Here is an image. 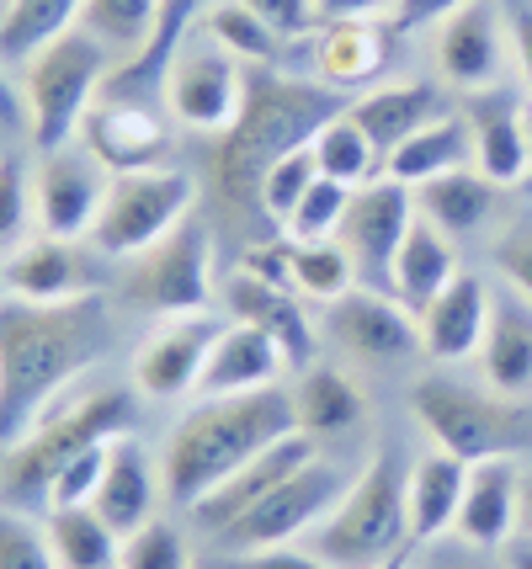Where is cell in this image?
Listing matches in <instances>:
<instances>
[{
    "label": "cell",
    "instance_id": "obj_1",
    "mask_svg": "<svg viewBox=\"0 0 532 569\" xmlns=\"http://www.w3.org/2000/svg\"><path fill=\"white\" fill-rule=\"evenodd\" d=\"M97 357L91 303H22L0 298V447H11L32 421L53 410L64 389Z\"/></svg>",
    "mask_w": 532,
    "mask_h": 569
},
{
    "label": "cell",
    "instance_id": "obj_2",
    "mask_svg": "<svg viewBox=\"0 0 532 569\" xmlns=\"http://www.w3.org/2000/svg\"><path fill=\"white\" fill-rule=\"evenodd\" d=\"M299 431L293 395L288 389H261V395L234 399H192V410L171 426L160 473H165V500L192 511L203 496H213L234 469H245L267 447Z\"/></svg>",
    "mask_w": 532,
    "mask_h": 569
},
{
    "label": "cell",
    "instance_id": "obj_3",
    "mask_svg": "<svg viewBox=\"0 0 532 569\" xmlns=\"http://www.w3.org/2000/svg\"><path fill=\"white\" fill-rule=\"evenodd\" d=\"M341 112H347V101L325 91L320 80H299V74H282L272 64H245V107L213 154L219 192L229 208L255 202L261 176L278 160H288L293 149H309L320 139V128Z\"/></svg>",
    "mask_w": 532,
    "mask_h": 569
},
{
    "label": "cell",
    "instance_id": "obj_4",
    "mask_svg": "<svg viewBox=\"0 0 532 569\" xmlns=\"http://www.w3.org/2000/svg\"><path fill=\"white\" fill-rule=\"evenodd\" d=\"M128 431V395L123 389H91L80 399H59L43 410L32 431H22L0 458V500L22 511H49V490L64 463H76L86 447L112 442Z\"/></svg>",
    "mask_w": 532,
    "mask_h": 569
},
{
    "label": "cell",
    "instance_id": "obj_5",
    "mask_svg": "<svg viewBox=\"0 0 532 569\" xmlns=\"http://www.w3.org/2000/svg\"><path fill=\"white\" fill-rule=\"evenodd\" d=\"M405 479H410V469L400 463V452L379 447L368 458V469H357L352 490L335 500V511L309 532L304 543L330 569H379L389 559H405L410 548H415Z\"/></svg>",
    "mask_w": 532,
    "mask_h": 569
},
{
    "label": "cell",
    "instance_id": "obj_6",
    "mask_svg": "<svg viewBox=\"0 0 532 569\" xmlns=\"http://www.w3.org/2000/svg\"><path fill=\"white\" fill-rule=\"evenodd\" d=\"M112 74H118V59L80 27H70L64 38H53L49 49H38L27 59L17 80H22L27 133H32L38 154L76 144L86 112L102 101Z\"/></svg>",
    "mask_w": 532,
    "mask_h": 569
},
{
    "label": "cell",
    "instance_id": "obj_7",
    "mask_svg": "<svg viewBox=\"0 0 532 569\" xmlns=\"http://www.w3.org/2000/svg\"><path fill=\"white\" fill-rule=\"evenodd\" d=\"M410 416L421 421L431 447L453 452L463 463L480 458H516L532 447V416L522 399H501L495 389H469L448 378H421L410 389Z\"/></svg>",
    "mask_w": 532,
    "mask_h": 569
},
{
    "label": "cell",
    "instance_id": "obj_8",
    "mask_svg": "<svg viewBox=\"0 0 532 569\" xmlns=\"http://www.w3.org/2000/svg\"><path fill=\"white\" fill-rule=\"evenodd\" d=\"M192 202H198V181L181 166L112 176L102 219L91 229V246L102 250V261H133L160 240H171L181 223L192 219Z\"/></svg>",
    "mask_w": 532,
    "mask_h": 569
},
{
    "label": "cell",
    "instance_id": "obj_9",
    "mask_svg": "<svg viewBox=\"0 0 532 569\" xmlns=\"http://www.w3.org/2000/svg\"><path fill=\"white\" fill-rule=\"evenodd\" d=\"M123 298L139 315H160V320L203 315L213 298V240L203 223L187 219L171 240L133 256L123 272Z\"/></svg>",
    "mask_w": 532,
    "mask_h": 569
},
{
    "label": "cell",
    "instance_id": "obj_10",
    "mask_svg": "<svg viewBox=\"0 0 532 569\" xmlns=\"http://www.w3.org/2000/svg\"><path fill=\"white\" fill-rule=\"evenodd\" d=\"M352 469H341L335 458L325 452H314L299 473H288L272 496L251 506L245 517L229 527L219 543L229 553H245V548H272V543H293V538H309L320 521L335 511V500L352 490Z\"/></svg>",
    "mask_w": 532,
    "mask_h": 569
},
{
    "label": "cell",
    "instance_id": "obj_11",
    "mask_svg": "<svg viewBox=\"0 0 532 569\" xmlns=\"http://www.w3.org/2000/svg\"><path fill=\"white\" fill-rule=\"evenodd\" d=\"M160 97L177 123L198 133H229L245 107V59H234L219 38L192 32L160 80Z\"/></svg>",
    "mask_w": 532,
    "mask_h": 569
},
{
    "label": "cell",
    "instance_id": "obj_12",
    "mask_svg": "<svg viewBox=\"0 0 532 569\" xmlns=\"http://www.w3.org/2000/svg\"><path fill=\"white\" fill-rule=\"evenodd\" d=\"M431 64L453 91H495L511 59V11L501 0H469L431 32Z\"/></svg>",
    "mask_w": 532,
    "mask_h": 569
},
{
    "label": "cell",
    "instance_id": "obj_13",
    "mask_svg": "<svg viewBox=\"0 0 532 569\" xmlns=\"http://www.w3.org/2000/svg\"><path fill=\"white\" fill-rule=\"evenodd\" d=\"M107 187H112V171H107L80 139L64 149H43L38 166H32L38 234H53V240H91V229L102 219Z\"/></svg>",
    "mask_w": 532,
    "mask_h": 569
},
{
    "label": "cell",
    "instance_id": "obj_14",
    "mask_svg": "<svg viewBox=\"0 0 532 569\" xmlns=\"http://www.w3.org/2000/svg\"><path fill=\"white\" fill-rule=\"evenodd\" d=\"M325 336L347 362L362 368H400L421 351V320L383 288H352L325 303Z\"/></svg>",
    "mask_w": 532,
    "mask_h": 569
},
{
    "label": "cell",
    "instance_id": "obj_15",
    "mask_svg": "<svg viewBox=\"0 0 532 569\" xmlns=\"http://www.w3.org/2000/svg\"><path fill=\"white\" fill-rule=\"evenodd\" d=\"M415 213H421L415 187L394 181V176H379V181H368V187L352 192V208H347L335 240L352 250L362 288H383L389 293V272H394V256L405 246Z\"/></svg>",
    "mask_w": 532,
    "mask_h": 569
},
{
    "label": "cell",
    "instance_id": "obj_16",
    "mask_svg": "<svg viewBox=\"0 0 532 569\" xmlns=\"http://www.w3.org/2000/svg\"><path fill=\"white\" fill-rule=\"evenodd\" d=\"M224 320L219 315H177V320H160V330H150L139 351H133V389L144 399L160 405H177V399L198 395V378L208 368V351L219 341Z\"/></svg>",
    "mask_w": 532,
    "mask_h": 569
},
{
    "label": "cell",
    "instance_id": "obj_17",
    "mask_svg": "<svg viewBox=\"0 0 532 569\" xmlns=\"http://www.w3.org/2000/svg\"><path fill=\"white\" fill-rule=\"evenodd\" d=\"M91 256H102L91 240H53V234H38V240H27L17 256H6V298L43 303V309L91 303V293L102 288Z\"/></svg>",
    "mask_w": 532,
    "mask_h": 569
},
{
    "label": "cell",
    "instance_id": "obj_18",
    "mask_svg": "<svg viewBox=\"0 0 532 569\" xmlns=\"http://www.w3.org/2000/svg\"><path fill=\"white\" fill-rule=\"evenodd\" d=\"M394 32L400 27L383 22V17H357V22H320L309 38V74L335 91V97H352V91H373L379 74L394 64Z\"/></svg>",
    "mask_w": 532,
    "mask_h": 569
},
{
    "label": "cell",
    "instance_id": "obj_19",
    "mask_svg": "<svg viewBox=\"0 0 532 569\" xmlns=\"http://www.w3.org/2000/svg\"><path fill=\"white\" fill-rule=\"evenodd\" d=\"M80 144L91 149L112 176L150 171V166H171V160H165V149H171L165 123H160L139 97H118V91H107V97L86 112V123H80Z\"/></svg>",
    "mask_w": 532,
    "mask_h": 569
},
{
    "label": "cell",
    "instance_id": "obj_20",
    "mask_svg": "<svg viewBox=\"0 0 532 569\" xmlns=\"http://www.w3.org/2000/svg\"><path fill=\"white\" fill-rule=\"evenodd\" d=\"M224 303H229V320L261 330V336L288 357L293 372L314 362L320 330H314V320L304 315V298L293 293V288H272V282H261V277H251V272H234L224 288Z\"/></svg>",
    "mask_w": 532,
    "mask_h": 569
},
{
    "label": "cell",
    "instance_id": "obj_21",
    "mask_svg": "<svg viewBox=\"0 0 532 569\" xmlns=\"http://www.w3.org/2000/svg\"><path fill=\"white\" fill-rule=\"evenodd\" d=\"M314 458V442H309L304 431H293V437H282L278 447H267L261 458H251L245 469H234L213 490V496H203L198 506H192V521H198V532H208V538H224L234 521L245 517L251 506H261V500L278 490L288 473H299Z\"/></svg>",
    "mask_w": 532,
    "mask_h": 569
},
{
    "label": "cell",
    "instance_id": "obj_22",
    "mask_svg": "<svg viewBox=\"0 0 532 569\" xmlns=\"http://www.w3.org/2000/svg\"><path fill=\"white\" fill-rule=\"evenodd\" d=\"M160 500H165V473H160V458H150V447L139 437H112L107 447V469H102V485H97V511L107 517V527L128 538L139 532L144 521L160 517Z\"/></svg>",
    "mask_w": 532,
    "mask_h": 569
},
{
    "label": "cell",
    "instance_id": "obj_23",
    "mask_svg": "<svg viewBox=\"0 0 532 569\" xmlns=\"http://www.w3.org/2000/svg\"><path fill=\"white\" fill-rule=\"evenodd\" d=\"M516 490H522V463L516 458H480V463H469V490H463L453 532L474 548L506 553L516 543Z\"/></svg>",
    "mask_w": 532,
    "mask_h": 569
},
{
    "label": "cell",
    "instance_id": "obj_24",
    "mask_svg": "<svg viewBox=\"0 0 532 569\" xmlns=\"http://www.w3.org/2000/svg\"><path fill=\"white\" fill-rule=\"evenodd\" d=\"M490 309H495L490 288L474 272H458L415 315L421 320V351L436 357V362H469V357H480L484 330H490Z\"/></svg>",
    "mask_w": 532,
    "mask_h": 569
},
{
    "label": "cell",
    "instance_id": "obj_25",
    "mask_svg": "<svg viewBox=\"0 0 532 569\" xmlns=\"http://www.w3.org/2000/svg\"><path fill=\"white\" fill-rule=\"evenodd\" d=\"M282 372H293V368H288V357H282L261 330L229 320L224 330H219L213 351H208V368H203V378H198V395L192 399L261 395V389H278Z\"/></svg>",
    "mask_w": 532,
    "mask_h": 569
},
{
    "label": "cell",
    "instance_id": "obj_26",
    "mask_svg": "<svg viewBox=\"0 0 532 569\" xmlns=\"http://www.w3.org/2000/svg\"><path fill=\"white\" fill-rule=\"evenodd\" d=\"M474 128V166L495 187H522L532 176V149L522 133V97L511 91H474V107L463 112Z\"/></svg>",
    "mask_w": 532,
    "mask_h": 569
},
{
    "label": "cell",
    "instance_id": "obj_27",
    "mask_svg": "<svg viewBox=\"0 0 532 569\" xmlns=\"http://www.w3.org/2000/svg\"><path fill=\"white\" fill-rule=\"evenodd\" d=\"M288 395H293V416H299V431H304L309 442L347 437L368 416V395L352 383V372L335 368V362H320V357L293 372Z\"/></svg>",
    "mask_w": 532,
    "mask_h": 569
},
{
    "label": "cell",
    "instance_id": "obj_28",
    "mask_svg": "<svg viewBox=\"0 0 532 569\" xmlns=\"http://www.w3.org/2000/svg\"><path fill=\"white\" fill-rule=\"evenodd\" d=\"M484 389L501 399H532V298L501 293L480 347Z\"/></svg>",
    "mask_w": 532,
    "mask_h": 569
},
{
    "label": "cell",
    "instance_id": "obj_29",
    "mask_svg": "<svg viewBox=\"0 0 532 569\" xmlns=\"http://www.w3.org/2000/svg\"><path fill=\"white\" fill-rule=\"evenodd\" d=\"M352 123L379 144V154L389 160L394 149L405 144L410 133H421L426 123L442 118V91L431 80H394V86H373L347 107Z\"/></svg>",
    "mask_w": 532,
    "mask_h": 569
},
{
    "label": "cell",
    "instance_id": "obj_30",
    "mask_svg": "<svg viewBox=\"0 0 532 569\" xmlns=\"http://www.w3.org/2000/svg\"><path fill=\"white\" fill-rule=\"evenodd\" d=\"M458 277V256H453V234H442L431 219H421L415 213V223H410L405 246H400V256H394V272H389V293L405 303L410 315H421L431 298L442 293L448 282Z\"/></svg>",
    "mask_w": 532,
    "mask_h": 569
},
{
    "label": "cell",
    "instance_id": "obj_31",
    "mask_svg": "<svg viewBox=\"0 0 532 569\" xmlns=\"http://www.w3.org/2000/svg\"><path fill=\"white\" fill-rule=\"evenodd\" d=\"M463 166H474V128H469L463 112H442L436 123L410 133L405 144L383 160V176H394L405 187H426V181L463 171Z\"/></svg>",
    "mask_w": 532,
    "mask_h": 569
},
{
    "label": "cell",
    "instance_id": "obj_32",
    "mask_svg": "<svg viewBox=\"0 0 532 569\" xmlns=\"http://www.w3.org/2000/svg\"><path fill=\"white\" fill-rule=\"evenodd\" d=\"M463 490H469V463L453 458V452H442V447H431L426 458L410 469V479H405L410 532H415V543L453 532L458 506H463Z\"/></svg>",
    "mask_w": 532,
    "mask_h": 569
},
{
    "label": "cell",
    "instance_id": "obj_33",
    "mask_svg": "<svg viewBox=\"0 0 532 569\" xmlns=\"http://www.w3.org/2000/svg\"><path fill=\"white\" fill-rule=\"evenodd\" d=\"M415 202H421V219H431L442 234H480L484 223L495 219V202H501V187L480 171V166H463V171H448L415 187Z\"/></svg>",
    "mask_w": 532,
    "mask_h": 569
},
{
    "label": "cell",
    "instance_id": "obj_34",
    "mask_svg": "<svg viewBox=\"0 0 532 569\" xmlns=\"http://www.w3.org/2000/svg\"><path fill=\"white\" fill-rule=\"evenodd\" d=\"M203 6H208V0H160V17H154L150 49L139 53L128 70L112 74V80H107V91L133 97V91H144V86H154V80H165V70H171L177 49L192 38V27H198V17H203Z\"/></svg>",
    "mask_w": 532,
    "mask_h": 569
},
{
    "label": "cell",
    "instance_id": "obj_35",
    "mask_svg": "<svg viewBox=\"0 0 532 569\" xmlns=\"http://www.w3.org/2000/svg\"><path fill=\"white\" fill-rule=\"evenodd\" d=\"M86 0H6L0 11V59L27 64L38 49H49L53 38H64L80 22Z\"/></svg>",
    "mask_w": 532,
    "mask_h": 569
},
{
    "label": "cell",
    "instance_id": "obj_36",
    "mask_svg": "<svg viewBox=\"0 0 532 569\" xmlns=\"http://www.w3.org/2000/svg\"><path fill=\"white\" fill-rule=\"evenodd\" d=\"M154 17H160V0H86L76 27L91 32V38L118 59V70H128L139 53L150 49Z\"/></svg>",
    "mask_w": 532,
    "mask_h": 569
},
{
    "label": "cell",
    "instance_id": "obj_37",
    "mask_svg": "<svg viewBox=\"0 0 532 569\" xmlns=\"http://www.w3.org/2000/svg\"><path fill=\"white\" fill-rule=\"evenodd\" d=\"M43 521H49L53 553L64 569H118L123 538L107 527L97 506H59V511H43Z\"/></svg>",
    "mask_w": 532,
    "mask_h": 569
},
{
    "label": "cell",
    "instance_id": "obj_38",
    "mask_svg": "<svg viewBox=\"0 0 532 569\" xmlns=\"http://www.w3.org/2000/svg\"><path fill=\"white\" fill-rule=\"evenodd\" d=\"M314 160H320V176L341 181V187H352V192L383 176L379 144L352 123V112H341V118H330V123L320 128V139H314Z\"/></svg>",
    "mask_w": 532,
    "mask_h": 569
},
{
    "label": "cell",
    "instance_id": "obj_39",
    "mask_svg": "<svg viewBox=\"0 0 532 569\" xmlns=\"http://www.w3.org/2000/svg\"><path fill=\"white\" fill-rule=\"evenodd\" d=\"M357 288V261L341 240H293V293L309 303H335Z\"/></svg>",
    "mask_w": 532,
    "mask_h": 569
},
{
    "label": "cell",
    "instance_id": "obj_40",
    "mask_svg": "<svg viewBox=\"0 0 532 569\" xmlns=\"http://www.w3.org/2000/svg\"><path fill=\"white\" fill-rule=\"evenodd\" d=\"M203 32L208 38H219V43H224L234 59H245V64H272L278 49H282V38L255 17L245 0H219V6H208Z\"/></svg>",
    "mask_w": 532,
    "mask_h": 569
},
{
    "label": "cell",
    "instance_id": "obj_41",
    "mask_svg": "<svg viewBox=\"0 0 532 569\" xmlns=\"http://www.w3.org/2000/svg\"><path fill=\"white\" fill-rule=\"evenodd\" d=\"M27 240H38V202H32V171L17 154H0V261L17 256Z\"/></svg>",
    "mask_w": 532,
    "mask_h": 569
},
{
    "label": "cell",
    "instance_id": "obj_42",
    "mask_svg": "<svg viewBox=\"0 0 532 569\" xmlns=\"http://www.w3.org/2000/svg\"><path fill=\"white\" fill-rule=\"evenodd\" d=\"M0 569H64L53 553L49 521L6 500H0Z\"/></svg>",
    "mask_w": 532,
    "mask_h": 569
},
{
    "label": "cell",
    "instance_id": "obj_43",
    "mask_svg": "<svg viewBox=\"0 0 532 569\" xmlns=\"http://www.w3.org/2000/svg\"><path fill=\"white\" fill-rule=\"evenodd\" d=\"M320 181V160H314V144L309 149H293L288 160H278L272 171L261 176V192H255V208L267 213L272 223H288L293 208L309 198V187Z\"/></svg>",
    "mask_w": 532,
    "mask_h": 569
},
{
    "label": "cell",
    "instance_id": "obj_44",
    "mask_svg": "<svg viewBox=\"0 0 532 569\" xmlns=\"http://www.w3.org/2000/svg\"><path fill=\"white\" fill-rule=\"evenodd\" d=\"M347 208H352V187H341V181L320 176V181L309 187V198L293 208V219L282 223V234L299 240V246H309V240H335V234H341V219H347Z\"/></svg>",
    "mask_w": 532,
    "mask_h": 569
},
{
    "label": "cell",
    "instance_id": "obj_45",
    "mask_svg": "<svg viewBox=\"0 0 532 569\" xmlns=\"http://www.w3.org/2000/svg\"><path fill=\"white\" fill-rule=\"evenodd\" d=\"M118 569H192V548L181 538V527L165 517L144 521L139 532H128L118 548Z\"/></svg>",
    "mask_w": 532,
    "mask_h": 569
},
{
    "label": "cell",
    "instance_id": "obj_46",
    "mask_svg": "<svg viewBox=\"0 0 532 569\" xmlns=\"http://www.w3.org/2000/svg\"><path fill=\"white\" fill-rule=\"evenodd\" d=\"M405 569H506V553H490V548L463 543L458 532H442L410 548Z\"/></svg>",
    "mask_w": 532,
    "mask_h": 569
},
{
    "label": "cell",
    "instance_id": "obj_47",
    "mask_svg": "<svg viewBox=\"0 0 532 569\" xmlns=\"http://www.w3.org/2000/svg\"><path fill=\"white\" fill-rule=\"evenodd\" d=\"M107 447L112 442L86 447L76 463L59 469V479H53V490H49V511H59V506H91L97 500V485H102V469H107Z\"/></svg>",
    "mask_w": 532,
    "mask_h": 569
},
{
    "label": "cell",
    "instance_id": "obj_48",
    "mask_svg": "<svg viewBox=\"0 0 532 569\" xmlns=\"http://www.w3.org/2000/svg\"><path fill=\"white\" fill-rule=\"evenodd\" d=\"M490 256H495V272L511 282V293L532 298V223L522 219V223H511V229H501Z\"/></svg>",
    "mask_w": 532,
    "mask_h": 569
},
{
    "label": "cell",
    "instance_id": "obj_49",
    "mask_svg": "<svg viewBox=\"0 0 532 569\" xmlns=\"http://www.w3.org/2000/svg\"><path fill=\"white\" fill-rule=\"evenodd\" d=\"M229 569H330L309 543H272V548H245L234 553Z\"/></svg>",
    "mask_w": 532,
    "mask_h": 569
},
{
    "label": "cell",
    "instance_id": "obj_50",
    "mask_svg": "<svg viewBox=\"0 0 532 569\" xmlns=\"http://www.w3.org/2000/svg\"><path fill=\"white\" fill-rule=\"evenodd\" d=\"M240 272L261 277V282H272V288H293V240L282 234V240H261V246L245 250V261H240Z\"/></svg>",
    "mask_w": 532,
    "mask_h": 569
},
{
    "label": "cell",
    "instance_id": "obj_51",
    "mask_svg": "<svg viewBox=\"0 0 532 569\" xmlns=\"http://www.w3.org/2000/svg\"><path fill=\"white\" fill-rule=\"evenodd\" d=\"M245 6H251L255 17L278 32L282 43H288V38H304L309 22L320 17V11H314V0H245Z\"/></svg>",
    "mask_w": 532,
    "mask_h": 569
},
{
    "label": "cell",
    "instance_id": "obj_52",
    "mask_svg": "<svg viewBox=\"0 0 532 569\" xmlns=\"http://www.w3.org/2000/svg\"><path fill=\"white\" fill-rule=\"evenodd\" d=\"M458 6H469V0H400V6H394V27H400V32H421V27L448 22Z\"/></svg>",
    "mask_w": 532,
    "mask_h": 569
},
{
    "label": "cell",
    "instance_id": "obj_53",
    "mask_svg": "<svg viewBox=\"0 0 532 569\" xmlns=\"http://www.w3.org/2000/svg\"><path fill=\"white\" fill-rule=\"evenodd\" d=\"M394 6L400 0H314V11H320V22H357V17H394Z\"/></svg>",
    "mask_w": 532,
    "mask_h": 569
},
{
    "label": "cell",
    "instance_id": "obj_54",
    "mask_svg": "<svg viewBox=\"0 0 532 569\" xmlns=\"http://www.w3.org/2000/svg\"><path fill=\"white\" fill-rule=\"evenodd\" d=\"M511 59L522 86L532 91V6H511Z\"/></svg>",
    "mask_w": 532,
    "mask_h": 569
},
{
    "label": "cell",
    "instance_id": "obj_55",
    "mask_svg": "<svg viewBox=\"0 0 532 569\" xmlns=\"http://www.w3.org/2000/svg\"><path fill=\"white\" fill-rule=\"evenodd\" d=\"M0 128H27L22 80H17V74H6V59H0Z\"/></svg>",
    "mask_w": 532,
    "mask_h": 569
},
{
    "label": "cell",
    "instance_id": "obj_56",
    "mask_svg": "<svg viewBox=\"0 0 532 569\" xmlns=\"http://www.w3.org/2000/svg\"><path fill=\"white\" fill-rule=\"evenodd\" d=\"M516 538L532 543V463H522V490H516Z\"/></svg>",
    "mask_w": 532,
    "mask_h": 569
},
{
    "label": "cell",
    "instance_id": "obj_57",
    "mask_svg": "<svg viewBox=\"0 0 532 569\" xmlns=\"http://www.w3.org/2000/svg\"><path fill=\"white\" fill-rule=\"evenodd\" d=\"M506 569H532V543L528 538H516V543L506 548Z\"/></svg>",
    "mask_w": 532,
    "mask_h": 569
},
{
    "label": "cell",
    "instance_id": "obj_58",
    "mask_svg": "<svg viewBox=\"0 0 532 569\" xmlns=\"http://www.w3.org/2000/svg\"><path fill=\"white\" fill-rule=\"evenodd\" d=\"M522 133H528V149H532V91L522 97Z\"/></svg>",
    "mask_w": 532,
    "mask_h": 569
},
{
    "label": "cell",
    "instance_id": "obj_59",
    "mask_svg": "<svg viewBox=\"0 0 532 569\" xmlns=\"http://www.w3.org/2000/svg\"><path fill=\"white\" fill-rule=\"evenodd\" d=\"M405 559H410V553H405ZM405 559H389V565H379V569H405Z\"/></svg>",
    "mask_w": 532,
    "mask_h": 569
},
{
    "label": "cell",
    "instance_id": "obj_60",
    "mask_svg": "<svg viewBox=\"0 0 532 569\" xmlns=\"http://www.w3.org/2000/svg\"><path fill=\"white\" fill-rule=\"evenodd\" d=\"M0 298H6V261H0Z\"/></svg>",
    "mask_w": 532,
    "mask_h": 569
},
{
    "label": "cell",
    "instance_id": "obj_61",
    "mask_svg": "<svg viewBox=\"0 0 532 569\" xmlns=\"http://www.w3.org/2000/svg\"><path fill=\"white\" fill-rule=\"evenodd\" d=\"M522 192H528V198H532V176H528V181H522Z\"/></svg>",
    "mask_w": 532,
    "mask_h": 569
}]
</instances>
